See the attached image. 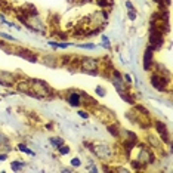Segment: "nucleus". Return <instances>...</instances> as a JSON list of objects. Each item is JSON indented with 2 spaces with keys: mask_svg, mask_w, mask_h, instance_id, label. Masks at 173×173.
<instances>
[{
  "mask_svg": "<svg viewBox=\"0 0 173 173\" xmlns=\"http://www.w3.org/2000/svg\"><path fill=\"white\" fill-rule=\"evenodd\" d=\"M155 127H157V132L160 135V138H161V141L166 142V144H170V136H169L167 127L164 126L161 121H155Z\"/></svg>",
  "mask_w": 173,
  "mask_h": 173,
  "instance_id": "nucleus-10",
  "label": "nucleus"
},
{
  "mask_svg": "<svg viewBox=\"0 0 173 173\" xmlns=\"http://www.w3.org/2000/svg\"><path fill=\"white\" fill-rule=\"evenodd\" d=\"M0 160H6V155H5V154H0Z\"/></svg>",
  "mask_w": 173,
  "mask_h": 173,
  "instance_id": "nucleus-28",
  "label": "nucleus"
},
{
  "mask_svg": "<svg viewBox=\"0 0 173 173\" xmlns=\"http://www.w3.org/2000/svg\"><path fill=\"white\" fill-rule=\"evenodd\" d=\"M138 161L141 163V164H152L154 155H152V152L149 149H142L139 152V155H138Z\"/></svg>",
  "mask_w": 173,
  "mask_h": 173,
  "instance_id": "nucleus-9",
  "label": "nucleus"
},
{
  "mask_svg": "<svg viewBox=\"0 0 173 173\" xmlns=\"http://www.w3.org/2000/svg\"><path fill=\"white\" fill-rule=\"evenodd\" d=\"M102 43H104V45H102V46H105V47H110V42H108V39H107V37H102Z\"/></svg>",
  "mask_w": 173,
  "mask_h": 173,
  "instance_id": "nucleus-23",
  "label": "nucleus"
},
{
  "mask_svg": "<svg viewBox=\"0 0 173 173\" xmlns=\"http://www.w3.org/2000/svg\"><path fill=\"white\" fill-rule=\"evenodd\" d=\"M92 148H93L95 155L99 157L101 160H104V161H111L115 157V151L108 145H95V147L92 145Z\"/></svg>",
  "mask_w": 173,
  "mask_h": 173,
  "instance_id": "nucleus-2",
  "label": "nucleus"
},
{
  "mask_svg": "<svg viewBox=\"0 0 173 173\" xmlns=\"http://www.w3.org/2000/svg\"><path fill=\"white\" fill-rule=\"evenodd\" d=\"M123 81H124V83H130L132 81V79H130V76H129V74H124V76H123Z\"/></svg>",
  "mask_w": 173,
  "mask_h": 173,
  "instance_id": "nucleus-24",
  "label": "nucleus"
},
{
  "mask_svg": "<svg viewBox=\"0 0 173 173\" xmlns=\"http://www.w3.org/2000/svg\"><path fill=\"white\" fill-rule=\"evenodd\" d=\"M108 130L111 132V135H113V136L118 138V132H120V129H117L114 124H110V126H108Z\"/></svg>",
  "mask_w": 173,
  "mask_h": 173,
  "instance_id": "nucleus-17",
  "label": "nucleus"
},
{
  "mask_svg": "<svg viewBox=\"0 0 173 173\" xmlns=\"http://www.w3.org/2000/svg\"><path fill=\"white\" fill-rule=\"evenodd\" d=\"M30 86H31V89H30L28 95H33L36 98H49L53 95V90L50 89V86L43 80H30Z\"/></svg>",
  "mask_w": 173,
  "mask_h": 173,
  "instance_id": "nucleus-1",
  "label": "nucleus"
},
{
  "mask_svg": "<svg viewBox=\"0 0 173 173\" xmlns=\"http://www.w3.org/2000/svg\"><path fill=\"white\" fill-rule=\"evenodd\" d=\"M67 101H68V104L73 105V107H80V105H81L80 93H77V92H71V93L67 96Z\"/></svg>",
  "mask_w": 173,
  "mask_h": 173,
  "instance_id": "nucleus-11",
  "label": "nucleus"
},
{
  "mask_svg": "<svg viewBox=\"0 0 173 173\" xmlns=\"http://www.w3.org/2000/svg\"><path fill=\"white\" fill-rule=\"evenodd\" d=\"M149 80H151L152 86L157 90H160V92H166V90H167V86H169V81H170L169 79L163 77V76H160V74H157V73H152Z\"/></svg>",
  "mask_w": 173,
  "mask_h": 173,
  "instance_id": "nucleus-5",
  "label": "nucleus"
},
{
  "mask_svg": "<svg viewBox=\"0 0 173 173\" xmlns=\"http://www.w3.org/2000/svg\"><path fill=\"white\" fill-rule=\"evenodd\" d=\"M59 152H61L62 155L68 154V152H70V147H64V145H61V147H59Z\"/></svg>",
  "mask_w": 173,
  "mask_h": 173,
  "instance_id": "nucleus-19",
  "label": "nucleus"
},
{
  "mask_svg": "<svg viewBox=\"0 0 173 173\" xmlns=\"http://www.w3.org/2000/svg\"><path fill=\"white\" fill-rule=\"evenodd\" d=\"M96 92H98V95H99V96H105V89H104V87L98 86V87H96Z\"/></svg>",
  "mask_w": 173,
  "mask_h": 173,
  "instance_id": "nucleus-20",
  "label": "nucleus"
},
{
  "mask_svg": "<svg viewBox=\"0 0 173 173\" xmlns=\"http://www.w3.org/2000/svg\"><path fill=\"white\" fill-rule=\"evenodd\" d=\"M50 142H52L53 147H56V148H59L61 145H64V141L61 139V138H52V139H50Z\"/></svg>",
  "mask_w": 173,
  "mask_h": 173,
  "instance_id": "nucleus-16",
  "label": "nucleus"
},
{
  "mask_svg": "<svg viewBox=\"0 0 173 173\" xmlns=\"http://www.w3.org/2000/svg\"><path fill=\"white\" fill-rule=\"evenodd\" d=\"M12 53H16V55H19L21 58L27 59V61H31V62H37L39 59H37L36 53H33L31 50H28V49H24V47H18L15 50H12Z\"/></svg>",
  "mask_w": 173,
  "mask_h": 173,
  "instance_id": "nucleus-6",
  "label": "nucleus"
},
{
  "mask_svg": "<svg viewBox=\"0 0 173 173\" xmlns=\"http://www.w3.org/2000/svg\"><path fill=\"white\" fill-rule=\"evenodd\" d=\"M16 86H18V89L21 90V92H25V93H28L30 89H31V86H30V80H22V81H19Z\"/></svg>",
  "mask_w": 173,
  "mask_h": 173,
  "instance_id": "nucleus-12",
  "label": "nucleus"
},
{
  "mask_svg": "<svg viewBox=\"0 0 173 173\" xmlns=\"http://www.w3.org/2000/svg\"><path fill=\"white\" fill-rule=\"evenodd\" d=\"M164 5L169 6V5H170V0H164Z\"/></svg>",
  "mask_w": 173,
  "mask_h": 173,
  "instance_id": "nucleus-29",
  "label": "nucleus"
},
{
  "mask_svg": "<svg viewBox=\"0 0 173 173\" xmlns=\"http://www.w3.org/2000/svg\"><path fill=\"white\" fill-rule=\"evenodd\" d=\"M42 61L46 64V65H49V67H56V64H58L56 56H52V55H47V56H45Z\"/></svg>",
  "mask_w": 173,
  "mask_h": 173,
  "instance_id": "nucleus-13",
  "label": "nucleus"
},
{
  "mask_svg": "<svg viewBox=\"0 0 173 173\" xmlns=\"http://www.w3.org/2000/svg\"><path fill=\"white\" fill-rule=\"evenodd\" d=\"M80 47H84V49H95V45H77Z\"/></svg>",
  "mask_w": 173,
  "mask_h": 173,
  "instance_id": "nucleus-25",
  "label": "nucleus"
},
{
  "mask_svg": "<svg viewBox=\"0 0 173 173\" xmlns=\"http://www.w3.org/2000/svg\"><path fill=\"white\" fill-rule=\"evenodd\" d=\"M152 53H154V49L151 46L145 49V53H144V70H147V71H149L154 67V64H152Z\"/></svg>",
  "mask_w": 173,
  "mask_h": 173,
  "instance_id": "nucleus-8",
  "label": "nucleus"
},
{
  "mask_svg": "<svg viewBox=\"0 0 173 173\" xmlns=\"http://www.w3.org/2000/svg\"><path fill=\"white\" fill-rule=\"evenodd\" d=\"M80 67H81V71H84V73L96 74L99 70V62L95 58H83L80 61Z\"/></svg>",
  "mask_w": 173,
  "mask_h": 173,
  "instance_id": "nucleus-4",
  "label": "nucleus"
},
{
  "mask_svg": "<svg viewBox=\"0 0 173 173\" xmlns=\"http://www.w3.org/2000/svg\"><path fill=\"white\" fill-rule=\"evenodd\" d=\"M22 167V161H13L12 163V170H19Z\"/></svg>",
  "mask_w": 173,
  "mask_h": 173,
  "instance_id": "nucleus-18",
  "label": "nucleus"
},
{
  "mask_svg": "<svg viewBox=\"0 0 173 173\" xmlns=\"http://www.w3.org/2000/svg\"><path fill=\"white\" fill-rule=\"evenodd\" d=\"M149 43H151L152 49H160L161 45L164 43V33L151 25V30H149Z\"/></svg>",
  "mask_w": 173,
  "mask_h": 173,
  "instance_id": "nucleus-3",
  "label": "nucleus"
},
{
  "mask_svg": "<svg viewBox=\"0 0 173 173\" xmlns=\"http://www.w3.org/2000/svg\"><path fill=\"white\" fill-rule=\"evenodd\" d=\"M79 115L81 118H87V117H89V114H87L86 111H79Z\"/></svg>",
  "mask_w": 173,
  "mask_h": 173,
  "instance_id": "nucleus-26",
  "label": "nucleus"
},
{
  "mask_svg": "<svg viewBox=\"0 0 173 173\" xmlns=\"http://www.w3.org/2000/svg\"><path fill=\"white\" fill-rule=\"evenodd\" d=\"M19 149H21V151H24V152H27V154H33V151H30V149H28L25 145H19Z\"/></svg>",
  "mask_w": 173,
  "mask_h": 173,
  "instance_id": "nucleus-22",
  "label": "nucleus"
},
{
  "mask_svg": "<svg viewBox=\"0 0 173 173\" xmlns=\"http://www.w3.org/2000/svg\"><path fill=\"white\" fill-rule=\"evenodd\" d=\"M0 36L3 37V39H6V40H11V42H15V39L12 36H8V34H3V33H0Z\"/></svg>",
  "mask_w": 173,
  "mask_h": 173,
  "instance_id": "nucleus-21",
  "label": "nucleus"
},
{
  "mask_svg": "<svg viewBox=\"0 0 173 173\" xmlns=\"http://www.w3.org/2000/svg\"><path fill=\"white\" fill-rule=\"evenodd\" d=\"M16 83V77L12 73H8V71H0V84L3 86H13Z\"/></svg>",
  "mask_w": 173,
  "mask_h": 173,
  "instance_id": "nucleus-7",
  "label": "nucleus"
},
{
  "mask_svg": "<svg viewBox=\"0 0 173 173\" xmlns=\"http://www.w3.org/2000/svg\"><path fill=\"white\" fill-rule=\"evenodd\" d=\"M96 3L101 6V8H107V6H111L114 3V0H96Z\"/></svg>",
  "mask_w": 173,
  "mask_h": 173,
  "instance_id": "nucleus-15",
  "label": "nucleus"
},
{
  "mask_svg": "<svg viewBox=\"0 0 173 173\" xmlns=\"http://www.w3.org/2000/svg\"><path fill=\"white\" fill-rule=\"evenodd\" d=\"M71 164H73L74 167H77V166H80V160H79V158H73V161H71Z\"/></svg>",
  "mask_w": 173,
  "mask_h": 173,
  "instance_id": "nucleus-27",
  "label": "nucleus"
},
{
  "mask_svg": "<svg viewBox=\"0 0 173 173\" xmlns=\"http://www.w3.org/2000/svg\"><path fill=\"white\" fill-rule=\"evenodd\" d=\"M148 142H149V145L154 147V148H160V147H161V141H158L154 135H148Z\"/></svg>",
  "mask_w": 173,
  "mask_h": 173,
  "instance_id": "nucleus-14",
  "label": "nucleus"
}]
</instances>
